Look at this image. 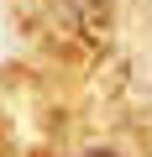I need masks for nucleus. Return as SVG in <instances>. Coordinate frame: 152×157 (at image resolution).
Returning a JSON list of instances; mask_svg holds the SVG:
<instances>
[{"label": "nucleus", "instance_id": "f257e3e1", "mask_svg": "<svg viewBox=\"0 0 152 157\" xmlns=\"http://www.w3.org/2000/svg\"><path fill=\"white\" fill-rule=\"evenodd\" d=\"M89 157H110V152H89Z\"/></svg>", "mask_w": 152, "mask_h": 157}]
</instances>
